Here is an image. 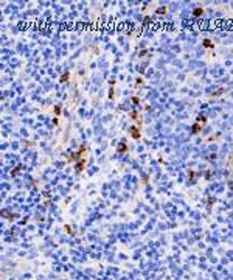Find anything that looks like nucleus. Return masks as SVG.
Here are the masks:
<instances>
[{
	"instance_id": "10",
	"label": "nucleus",
	"mask_w": 233,
	"mask_h": 280,
	"mask_svg": "<svg viewBox=\"0 0 233 280\" xmlns=\"http://www.w3.org/2000/svg\"><path fill=\"white\" fill-rule=\"evenodd\" d=\"M19 171H20V167H16V168L11 171V174H13V176H16V174H19Z\"/></svg>"
},
{
	"instance_id": "16",
	"label": "nucleus",
	"mask_w": 233,
	"mask_h": 280,
	"mask_svg": "<svg viewBox=\"0 0 233 280\" xmlns=\"http://www.w3.org/2000/svg\"><path fill=\"white\" fill-rule=\"evenodd\" d=\"M109 98H113V90L110 89V92H109Z\"/></svg>"
},
{
	"instance_id": "3",
	"label": "nucleus",
	"mask_w": 233,
	"mask_h": 280,
	"mask_svg": "<svg viewBox=\"0 0 233 280\" xmlns=\"http://www.w3.org/2000/svg\"><path fill=\"white\" fill-rule=\"evenodd\" d=\"M131 135H132V137L134 139H135V140H138L140 139V131H138V128H135V126H132V128H131Z\"/></svg>"
},
{
	"instance_id": "1",
	"label": "nucleus",
	"mask_w": 233,
	"mask_h": 280,
	"mask_svg": "<svg viewBox=\"0 0 233 280\" xmlns=\"http://www.w3.org/2000/svg\"><path fill=\"white\" fill-rule=\"evenodd\" d=\"M87 149V146L86 145H81V148H79V151H76V152H73L70 157H68V162H75V160H78L79 157H81V154Z\"/></svg>"
},
{
	"instance_id": "14",
	"label": "nucleus",
	"mask_w": 233,
	"mask_h": 280,
	"mask_svg": "<svg viewBox=\"0 0 233 280\" xmlns=\"http://www.w3.org/2000/svg\"><path fill=\"white\" fill-rule=\"evenodd\" d=\"M222 92H224V89H219V90H216V92H214L213 95H216V97H218V95H221Z\"/></svg>"
},
{
	"instance_id": "6",
	"label": "nucleus",
	"mask_w": 233,
	"mask_h": 280,
	"mask_svg": "<svg viewBox=\"0 0 233 280\" xmlns=\"http://www.w3.org/2000/svg\"><path fill=\"white\" fill-rule=\"evenodd\" d=\"M202 13H204V10H202V8H196V10L193 11V14H194L196 17H199V16H202Z\"/></svg>"
},
{
	"instance_id": "2",
	"label": "nucleus",
	"mask_w": 233,
	"mask_h": 280,
	"mask_svg": "<svg viewBox=\"0 0 233 280\" xmlns=\"http://www.w3.org/2000/svg\"><path fill=\"white\" fill-rule=\"evenodd\" d=\"M86 159H81V160H79L78 162V164H76V173H81V171L84 170V167H86Z\"/></svg>"
},
{
	"instance_id": "12",
	"label": "nucleus",
	"mask_w": 233,
	"mask_h": 280,
	"mask_svg": "<svg viewBox=\"0 0 233 280\" xmlns=\"http://www.w3.org/2000/svg\"><path fill=\"white\" fill-rule=\"evenodd\" d=\"M205 120H207V118H205V117H202V115H199V117H198V123H204Z\"/></svg>"
},
{
	"instance_id": "9",
	"label": "nucleus",
	"mask_w": 233,
	"mask_h": 280,
	"mask_svg": "<svg viewBox=\"0 0 233 280\" xmlns=\"http://www.w3.org/2000/svg\"><path fill=\"white\" fill-rule=\"evenodd\" d=\"M193 132H199V129H201V123H196V125H193Z\"/></svg>"
},
{
	"instance_id": "8",
	"label": "nucleus",
	"mask_w": 233,
	"mask_h": 280,
	"mask_svg": "<svg viewBox=\"0 0 233 280\" xmlns=\"http://www.w3.org/2000/svg\"><path fill=\"white\" fill-rule=\"evenodd\" d=\"M156 13H157V14H165V13H166V8H165V6H160V8H157Z\"/></svg>"
},
{
	"instance_id": "15",
	"label": "nucleus",
	"mask_w": 233,
	"mask_h": 280,
	"mask_svg": "<svg viewBox=\"0 0 233 280\" xmlns=\"http://www.w3.org/2000/svg\"><path fill=\"white\" fill-rule=\"evenodd\" d=\"M132 103L137 104V103H138V98H137V97H132Z\"/></svg>"
},
{
	"instance_id": "13",
	"label": "nucleus",
	"mask_w": 233,
	"mask_h": 280,
	"mask_svg": "<svg viewBox=\"0 0 233 280\" xmlns=\"http://www.w3.org/2000/svg\"><path fill=\"white\" fill-rule=\"evenodd\" d=\"M55 114H56V115L61 114V106H56V107H55Z\"/></svg>"
},
{
	"instance_id": "11",
	"label": "nucleus",
	"mask_w": 233,
	"mask_h": 280,
	"mask_svg": "<svg viewBox=\"0 0 233 280\" xmlns=\"http://www.w3.org/2000/svg\"><path fill=\"white\" fill-rule=\"evenodd\" d=\"M131 117H132L134 120H138V114H137L135 111H132V112H131Z\"/></svg>"
},
{
	"instance_id": "7",
	"label": "nucleus",
	"mask_w": 233,
	"mask_h": 280,
	"mask_svg": "<svg viewBox=\"0 0 233 280\" xmlns=\"http://www.w3.org/2000/svg\"><path fill=\"white\" fill-rule=\"evenodd\" d=\"M68 78H70V73H64V75L61 76V83H67Z\"/></svg>"
},
{
	"instance_id": "4",
	"label": "nucleus",
	"mask_w": 233,
	"mask_h": 280,
	"mask_svg": "<svg viewBox=\"0 0 233 280\" xmlns=\"http://www.w3.org/2000/svg\"><path fill=\"white\" fill-rule=\"evenodd\" d=\"M128 149V145H126V143H118V146H116V151H118V152H124V151H126Z\"/></svg>"
},
{
	"instance_id": "5",
	"label": "nucleus",
	"mask_w": 233,
	"mask_h": 280,
	"mask_svg": "<svg viewBox=\"0 0 233 280\" xmlns=\"http://www.w3.org/2000/svg\"><path fill=\"white\" fill-rule=\"evenodd\" d=\"M202 45H204L205 48H213V44H211V41H210V39H205Z\"/></svg>"
}]
</instances>
